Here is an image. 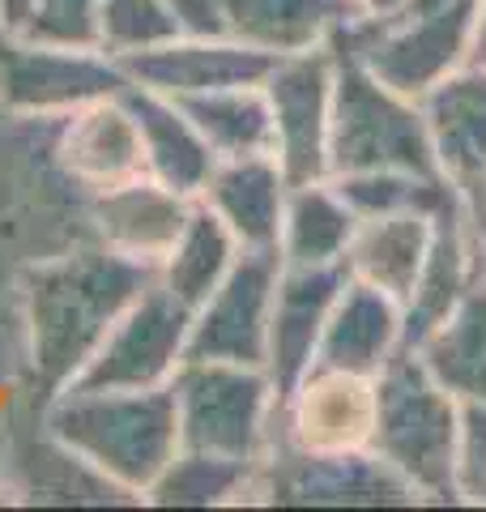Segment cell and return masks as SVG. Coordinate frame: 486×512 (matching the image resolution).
Here are the masks:
<instances>
[{"mask_svg": "<svg viewBox=\"0 0 486 512\" xmlns=\"http://www.w3.org/2000/svg\"><path fill=\"white\" fill-rule=\"evenodd\" d=\"M154 282L150 265L124 261L103 244L77 248L56 261H43L26 278V333L30 367L39 397H52L69 384L94 346L107 338L111 320Z\"/></svg>", "mask_w": 486, "mask_h": 512, "instance_id": "1", "label": "cell"}, {"mask_svg": "<svg viewBox=\"0 0 486 512\" xmlns=\"http://www.w3.org/2000/svg\"><path fill=\"white\" fill-rule=\"evenodd\" d=\"M47 431L107 478L128 500L145 504V491L180 453L171 384L162 389H60L39 397Z\"/></svg>", "mask_w": 486, "mask_h": 512, "instance_id": "2", "label": "cell"}, {"mask_svg": "<svg viewBox=\"0 0 486 512\" xmlns=\"http://www.w3.org/2000/svg\"><path fill=\"white\" fill-rule=\"evenodd\" d=\"M380 410L371 453H380L423 504H457L452 470H457L461 402L435 380L414 350H397L376 376Z\"/></svg>", "mask_w": 486, "mask_h": 512, "instance_id": "3", "label": "cell"}, {"mask_svg": "<svg viewBox=\"0 0 486 512\" xmlns=\"http://www.w3.org/2000/svg\"><path fill=\"white\" fill-rule=\"evenodd\" d=\"M333 47V103H329V180L363 171L444 175L431 146V128L418 99L388 90L350 52Z\"/></svg>", "mask_w": 486, "mask_h": 512, "instance_id": "4", "label": "cell"}, {"mask_svg": "<svg viewBox=\"0 0 486 512\" xmlns=\"http://www.w3.org/2000/svg\"><path fill=\"white\" fill-rule=\"evenodd\" d=\"M180 448L261 466L278 419V384L265 367L184 359L171 376Z\"/></svg>", "mask_w": 486, "mask_h": 512, "instance_id": "5", "label": "cell"}, {"mask_svg": "<svg viewBox=\"0 0 486 512\" xmlns=\"http://www.w3.org/2000/svg\"><path fill=\"white\" fill-rule=\"evenodd\" d=\"M188 329L192 312L154 278L64 389H162L188 359Z\"/></svg>", "mask_w": 486, "mask_h": 512, "instance_id": "6", "label": "cell"}, {"mask_svg": "<svg viewBox=\"0 0 486 512\" xmlns=\"http://www.w3.org/2000/svg\"><path fill=\"white\" fill-rule=\"evenodd\" d=\"M252 504H423L405 478L380 453H299L286 444H269L256 466Z\"/></svg>", "mask_w": 486, "mask_h": 512, "instance_id": "7", "label": "cell"}, {"mask_svg": "<svg viewBox=\"0 0 486 512\" xmlns=\"http://www.w3.org/2000/svg\"><path fill=\"white\" fill-rule=\"evenodd\" d=\"M124 90L120 64L103 52L52 47L0 30V103L13 116L60 120L73 107Z\"/></svg>", "mask_w": 486, "mask_h": 512, "instance_id": "8", "label": "cell"}, {"mask_svg": "<svg viewBox=\"0 0 486 512\" xmlns=\"http://www.w3.org/2000/svg\"><path fill=\"white\" fill-rule=\"evenodd\" d=\"M376 410V376L312 363L290 384V393H282L269 444L299 453H363L376 436Z\"/></svg>", "mask_w": 486, "mask_h": 512, "instance_id": "9", "label": "cell"}, {"mask_svg": "<svg viewBox=\"0 0 486 512\" xmlns=\"http://www.w3.org/2000/svg\"><path fill=\"white\" fill-rule=\"evenodd\" d=\"M273 116V158L290 184L329 180V103H333V47L278 56L265 73Z\"/></svg>", "mask_w": 486, "mask_h": 512, "instance_id": "10", "label": "cell"}, {"mask_svg": "<svg viewBox=\"0 0 486 512\" xmlns=\"http://www.w3.org/2000/svg\"><path fill=\"white\" fill-rule=\"evenodd\" d=\"M278 278H282L278 252H239L231 274L214 286V295L192 308L188 359L265 367Z\"/></svg>", "mask_w": 486, "mask_h": 512, "instance_id": "11", "label": "cell"}, {"mask_svg": "<svg viewBox=\"0 0 486 512\" xmlns=\"http://www.w3.org/2000/svg\"><path fill=\"white\" fill-rule=\"evenodd\" d=\"M444 180L457 188L474 227L486 235V69L461 64L418 99Z\"/></svg>", "mask_w": 486, "mask_h": 512, "instance_id": "12", "label": "cell"}, {"mask_svg": "<svg viewBox=\"0 0 486 512\" xmlns=\"http://www.w3.org/2000/svg\"><path fill=\"white\" fill-rule=\"evenodd\" d=\"M52 154L60 171L86 197L145 175L141 133H137V120H133V107H128L124 90L103 94V99L81 103L69 116H60Z\"/></svg>", "mask_w": 486, "mask_h": 512, "instance_id": "13", "label": "cell"}, {"mask_svg": "<svg viewBox=\"0 0 486 512\" xmlns=\"http://www.w3.org/2000/svg\"><path fill=\"white\" fill-rule=\"evenodd\" d=\"M278 56H265L235 39H188L175 35L171 43L150 47L141 56L120 60L128 86L167 94V99H188V94H209L222 86H256L265 82Z\"/></svg>", "mask_w": 486, "mask_h": 512, "instance_id": "14", "label": "cell"}, {"mask_svg": "<svg viewBox=\"0 0 486 512\" xmlns=\"http://www.w3.org/2000/svg\"><path fill=\"white\" fill-rule=\"evenodd\" d=\"M346 278H350L346 261H337V265H282L278 291H273L269 359H265V372L273 376V384H278V393H290V384L316 363L324 320H329Z\"/></svg>", "mask_w": 486, "mask_h": 512, "instance_id": "15", "label": "cell"}, {"mask_svg": "<svg viewBox=\"0 0 486 512\" xmlns=\"http://www.w3.org/2000/svg\"><path fill=\"white\" fill-rule=\"evenodd\" d=\"M86 201L94 222V244H103L107 252L124 256V261L150 265L154 274L162 256L180 239L192 210V197H180V192H171L167 184L150 180V175H137L128 184L94 192Z\"/></svg>", "mask_w": 486, "mask_h": 512, "instance_id": "16", "label": "cell"}, {"mask_svg": "<svg viewBox=\"0 0 486 512\" xmlns=\"http://www.w3.org/2000/svg\"><path fill=\"white\" fill-rule=\"evenodd\" d=\"M290 180L273 154L222 158L201 188V205H209L222 227L235 235L243 252H278L282 214H286Z\"/></svg>", "mask_w": 486, "mask_h": 512, "instance_id": "17", "label": "cell"}, {"mask_svg": "<svg viewBox=\"0 0 486 512\" xmlns=\"http://www.w3.org/2000/svg\"><path fill=\"white\" fill-rule=\"evenodd\" d=\"M401 333H405L401 303L359 278H346L329 320H324L316 363L359 376H380V367L401 350Z\"/></svg>", "mask_w": 486, "mask_h": 512, "instance_id": "18", "label": "cell"}, {"mask_svg": "<svg viewBox=\"0 0 486 512\" xmlns=\"http://www.w3.org/2000/svg\"><path fill=\"white\" fill-rule=\"evenodd\" d=\"M124 99L133 107L141 150H145V175L158 184H167L180 197H201L205 180L214 175L218 158L205 146V137L197 133V124L188 120V111L167 99V94L141 90L124 82Z\"/></svg>", "mask_w": 486, "mask_h": 512, "instance_id": "19", "label": "cell"}, {"mask_svg": "<svg viewBox=\"0 0 486 512\" xmlns=\"http://www.w3.org/2000/svg\"><path fill=\"white\" fill-rule=\"evenodd\" d=\"M431 227H435V214H423V210L359 218V227L350 235V248H346L350 278L376 286L388 299H397L405 312V303H410L418 286V274H423L427 248H431Z\"/></svg>", "mask_w": 486, "mask_h": 512, "instance_id": "20", "label": "cell"}, {"mask_svg": "<svg viewBox=\"0 0 486 512\" xmlns=\"http://www.w3.org/2000/svg\"><path fill=\"white\" fill-rule=\"evenodd\" d=\"M354 18V0H231V39L265 56H295L324 47Z\"/></svg>", "mask_w": 486, "mask_h": 512, "instance_id": "21", "label": "cell"}, {"mask_svg": "<svg viewBox=\"0 0 486 512\" xmlns=\"http://www.w3.org/2000/svg\"><path fill=\"white\" fill-rule=\"evenodd\" d=\"M414 355L457 402H486V269Z\"/></svg>", "mask_w": 486, "mask_h": 512, "instance_id": "22", "label": "cell"}, {"mask_svg": "<svg viewBox=\"0 0 486 512\" xmlns=\"http://www.w3.org/2000/svg\"><path fill=\"white\" fill-rule=\"evenodd\" d=\"M359 227V214L333 188V180L290 184L278 256L282 265H337L346 261L350 235Z\"/></svg>", "mask_w": 486, "mask_h": 512, "instance_id": "23", "label": "cell"}, {"mask_svg": "<svg viewBox=\"0 0 486 512\" xmlns=\"http://www.w3.org/2000/svg\"><path fill=\"white\" fill-rule=\"evenodd\" d=\"M239 244L235 235L222 227V218L209 210V205L192 201L188 210V222L180 239L171 244V252L162 256L158 265V286H167V291L184 303V308L192 312L197 303H205L209 295H214V286L231 274V265L239 261Z\"/></svg>", "mask_w": 486, "mask_h": 512, "instance_id": "24", "label": "cell"}, {"mask_svg": "<svg viewBox=\"0 0 486 512\" xmlns=\"http://www.w3.org/2000/svg\"><path fill=\"white\" fill-rule=\"evenodd\" d=\"M188 120L197 124V133L205 137V146L214 150V158H252V154H273V116L265 86H222L209 94H188L175 99Z\"/></svg>", "mask_w": 486, "mask_h": 512, "instance_id": "25", "label": "cell"}, {"mask_svg": "<svg viewBox=\"0 0 486 512\" xmlns=\"http://www.w3.org/2000/svg\"><path fill=\"white\" fill-rule=\"evenodd\" d=\"M256 491V466L214 453H197V448H180L167 470L154 478L145 491V504L158 508H231L252 504Z\"/></svg>", "mask_w": 486, "mask_h": 512, "instance_id": "26", "label": "cell"}, {"mask_svg": "<svg viewBox=\"0 0 486 512\" xmlns=\"http://www.w3.org/2000/svg\"><path fill=\"white\" fill-rule=\"evenodd\" d=\"M180 35L167 0H103L99 9V52L111 60L141 56Z\"/></svg>", "mask_w": 486, "mask_h": 512, "instance_id": "27", "label": "cell"}, {"mask_svg": "<svg viewBox=\"0 0 486 512\" xmlns=\"http://www.w3.org/2000/svg\"><path fill=\"white\" fill-rule=\"evenodd\" d=\"M99 9H103V0H35L26 22L13 35L52 43V47L99 52Z\"/></svg>", "mask_w": 486, "mask_h": 512, "instance_id": "28", "label": "cell"}, {"mask_svg": "<svg viewBox=\"0 0 486 512\" xmlns=\"http://www.w3.org/2000/svg\"><path fill=\"white\" fill-rule=\"evenodd\" d=\"M457 504L486 508V402H461L457 470H452Z\"/></svg>", "mask_w": 486, "mask_h": 512, "instance_id": "29", "label": "cell"}, {"mask_svg": "<svg viewBox=\"0 0 486 512\" xmlns=\"http://www.w3.org/2000/svg\"><path fill=\"white\" fill-rule=\"evenodd\" d=\"M167 9L188 39H231V0H167Z\"/></svg>", "mask_w": 486, "mask_h": 512, "instance_id": "30", "label": "cell"}, {"mask_svg": "<svg viewBox=\"0 0 486 512\" xmlns=\"http://www.w3.org/2000/svg\"><path fill=\"white\" fill-rule=\"evenodd\" d=\"M410 5V0H354L359 18H371V22H384V18H397V13Z\"/></svg>", "mask_w": 486, "mask_h": 512, "instance_id": "31", "label": "cell"}, {"mask_svg": "<svg viewBox=\"0 0 486 512\" xmlns=\"http://www.w3.org/2000/svg\"><path fill=\"white\" fill-rule=\"evenodd\" d=\"M465 64H478L486 69V0H478V22H474V43H469Z\"/></svg>", "mask_w": 486, "mask_h": 512, "instance_id": "32", "label": "cell"}, {"mask_svg": "<svg viewBox=\"0 0 486 512\" xmlns=\"http://www.w3.org/2000/svg\"><path fill=\"white\" fill-rule=\"evenodd\" d=\"M30 5H35V0H0V30H5V35H13V30L26 22Z\"/></svg>", "mask_w": 486, "mask_h": 512, "instance_id": "33", "label": "cell"}, {"mask_svg": "<svg viewBox=\"0 0 486 512\" xmlns=\"http://www.w3.org/2000/svg\"><path fill=\"white\" fill-rule=\"evenodd\" d=\"M0 504H9V495H5V483H0Z\"/></svg>", "mask_w": 486, "mask_h": 512, "instance_id": "34", "label": "cell"}, {"mask_svg": "<svg viewBox=\"0 0 486 512\" xmlns=\"http://www.w3.org/2000/svg\"><path fill=\"white\" fill-rule=\"evenodd\" d=\"M482 261H486V244H482Z\"/></svg>", "mask_w": 486, "mask_h": 512, "instance_id": "35", "label": "cell"}]
</instances>
